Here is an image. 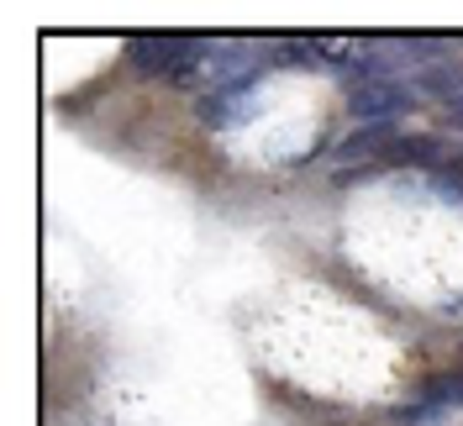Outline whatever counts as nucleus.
Wrapping results in <instances>:
<instances>
[{
    "label": "nucleus",
    "mask_w": 463,
    "mask_h": 426,
    "mask_svg": "<svg viewBox=\"0 0 463 426\" xmlns=\"http://www.w3.org/2000/svg\"><path fill=\"white\" fill-rule=\"evenodd\" d=\"M411 106V90L401 80H374V85H353L347 95V111L369 127H395V116Z\"/></svg>",
    "instance_id": "f257e3e1"
},
{
    "label": "nucleus",
    "mask_w": 463,
    "mask_h": 426,
    "mask_svg": "<svg viewBox=\"0 0 463 426\" xmlns=\"http://www.w3.org/2000/svg\"><path fill=\"white\" fill-rule=\"evenodd\" d=\"M395 142H401V132H395V127H364V132H353V137H347L332 158H337V164L374 158V153H395Z\"/></svg>",
    "instance_id": "f03ea898"
},
{
    "label": "nucleus",
    "mask_w": 463,
    "mask_h": 426,
    "mask_svg": "<svg viewBox=\"0 0 463 426\" xmlns=\"http://www.w3.org/2000/svg\"><path fill=\"white\" fill-rule=\"evenodd\" d=\"M453 111H458V116H463V90H458V95H453Z\"/></svg>",
    "instance_id": "7ed1b4c3"
}]
</instances>
